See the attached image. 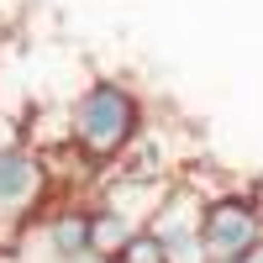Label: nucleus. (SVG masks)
Listing matches in <instances>:
<instances>
[{"label":"nucleus","instance_id":"f257e3e1","mask_svg":"<svg viewBox=\"0 0 263 263\" xmlns=\"http://www.w3.org/2000/svg\"><path fill=\"white\" fill-rule=\"evenodd\" d=\"M147 132V100L132 90L126 79L116 74H95L84 90L69 100V137H74V153L95 174L116 168L132 147L142 142Z\"/></svg>","mask_w":263,"mask_h":263},{"label":"nucleus","instance_id":"f03ea898","mask_svg":"<svg viewBox=\"0 0 263 263\" xmlns=\"http://www.w3.org/2000/svg\"><path fill=\"white\" fill-rule=\"evenodd\" d=\"M53 195H58V184L37 147H27V142L0 147V248L16 232H27L37 216H48Z\"/></svg>","mask_w":263,"mask_h":263},{"label":"nucleus","instance_id":"7ed1b4c3","mask_svg":"<svg viewBox=\"0 0 263 263\" xmlns=\"http://www.w3.org/2000/svg\"><path fill=\"white\" fill-rule=\"evenodd\" d=\"M258 237H263V195L258 190H227L205 205L200 242H205L211 263H237Z\"/></svg>","mask_w":263,"mask_h":263},{"label":"nucleus","instance_id":"20e7f679","mask_svg":"<svg viewBox=\"0 0 263 263\" xmlns=\"http://www.w3.org/2000/svg\"><path fill=\"white\" fill-rule=\"evenodd\" d=\"M179 179H147V174H95V200L100 211H116L132 227H153V216L168 205V195Z\"/></svg>","mask_w":263,"mask_h":263},{"label":"nucleus","instance_id":"39448f33","mask_svg":"<svg viewBox=\"0 0 263 263\" xmlns=\"http://www.w3.org/2000/svg\"><path fill=\"white\" fill-rule=\"evenodd\" d=\"M90 200H69V205H53L42 216V248H48L53 263H95L90 248Z\"/></svg>","mask_w":263,"mask_h":263},{"label":"nucleus","instance_id":"423d86ee","mask_svg":"<svg viewBox=\"0 0 263 263\" xmlns=\"http://www.w3.org/2000/svg\"><path fill=\"white\" fill-rule=\"evenodd\" d=\"M95 216H90V248H95V263H121V253L137 242V232L142 227H132V221H121L116 211H100V205H90Z\"/></svg>","mask_w":263,"mask_h":263},{"label":"nucleus","instance_id":"0eeeda50","mask_svg":"<svg viewBox=\"0 0 263 263\" xmlns=\"http://www.w3.org/2000/svg\"><path fill=\"white\" fill-rule=\"evenodd\" d=\"M121 263H168V253H163V242L153 232H137V242L121 253Z\"/></svg>","mask_w":263,"mask_h":263},{"label":"nucleus","instance_id":"6e6552de","mask_svg":"<svg viewBox=\"0 0 263 263\" xmlns=\"http://www.w3.org/2000/svg\"><path fill=\"white\" fill-rule=\"evenodd\" d=\"M237 263H263V237H258V242H253V248H248L242 258H237Z\"/></svg>","mask_w":263,"mask_h":263}]
</instances>
